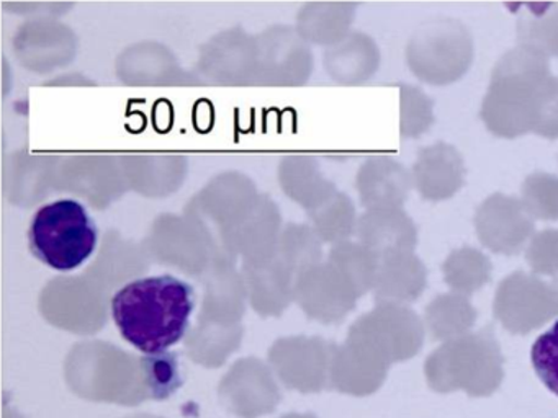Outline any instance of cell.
I'll return each mask as SVG.
<instances>
[{
    "instance_id": "6da1fadb",
    "label": "cell",
    "mask_w": 558,
    "mask_h": 418,
    "mask_svg": "<svg viewBox=\"0 0 558 418\" xmlns=\"http://www.w3.org/2000/svg\"><path fill=\"white\" fill-rule=\"evenodd\" d=\"M194 309V287L171 274L132 281L112 299L117 329L146 355L165 353L181 342Z\"/></svg>"
},
{
    "instance_id": "7a4b0ae2",
    "label": "cell",
    "mask_w": 558,
    "mask_h": 418,
    "mask_svg": "<svg viewBox=\"0 0 558 418\" xmlns=\"http://www.w3.org/2000/svg\"><path fill=\"white\" fill-rule=\"evenodd\" d=\"M550 74L547 56L518 45L499 58L482 103L489 133L505 139L534 133L538 101Z\"/></svg>"
},
{
    "instance_id": "3957f363",
    "label": "cell",
    "mask_w": 558,
    "mask_h": 418,
    "mask_svg": "<svg viewBox=\"0 0 558 418\" xmlns=\"http://www.w3.org/2000/svg\"><path fill=\"white\" fill-rule=\"evenodd\" d=\"M502 353L488 330L444 342L424 365L427 384L436 392L463 391L472 397L492 395L505 378Z\"/></svg>"
},
{
    "instance_id": "277c9868",
    "label": "cell",
    "mask_w": 558,
    "mask_h": 418,
    "mask_svg": "<svg viewBox=\"0 0 558 418\" xmlns=\"http://www.w3.org/2000/svg\"><path fill=\"white\" fill-rule=\"evenodd\" d=\"M99 229L76 199H58L38 209L28 229V244L41 263L58 271L80 268L93 257Z\"/></svg>"
},
{
    "instance_id": "5b68a950",
    "label": "cell",
    "mask_w": 558,
    "mask_h": 418,
    "mask_svg": "<svg viewBox=\"0 0 558 418\" xmlns=\"http://www.w3.org/2000/svg\"><path fill=\"white\" fill-rule=\"evenodd\" d=\"M473 51L472 35L460 20L436 16L414 29L407 46V61L420 81L449 85L466 74Z\"/></svg>"
},
{
    "instance_id": "8992f818",
    "label": "cell",
    "mask_w": 558,
    "mask_h": 418,
    "mask_svg": "<svg viewBox=\"0 0 558 418\" xmlns=\"http://www.w3.org/2000/svg\"><path fill=\"white\" fill-rule=\"evenodd\" d=\"M68 382L86 401L126 407L153 401L143 358L81 353L68 366Z\"/></svg>"
},
{
    "instance_id": "52a82bcc",
    "label": "cell",
    "mask_w": 558,
    "mask_h": 418,
    "mask_svg": "<svg viewBox=\"0 0 558 418\" xmlns=\"http://www.w3.org/2000/svg\"><path fill=\"white\" fill-rule=\"evenodd\" d=\"M493 310L508 332H534L558 317V283L514 271L499 283Z\"/></svg>"
},
{
    "instance_id": "ba28073f",
    "label": "cell",
    "mask_w": 558,
    "mask_h": 418,
    "mask_svg": "<svg viewBox=\"0 0 558 418\" xmlns=\"http://www.w3.org/2000/svg\"><path fill=\"white\" fill-rule=\"evenodd\" d=\"M352 339L361 340L391 365L407 361L420 353L424 323L410 307L384 304L359 322Z\"/></svg>"
},
{
    "instance_id": "9c48e42d",
    "label": "cell",
    "mask_w": 558,
    "mask_h": 418,
    "mask_svg": "<svg viewBox=\"0 0 558 418\" xmlns=\"http://www.w3.org/2000/svg\"><path fill=\"white\" fill-rule=\"evenodd\" d=\"M475 231L482 244L495 254L515 255L534 237V218L521 199L493 193L475 212Z\"/></svg>"
},
{
    "instance_id": "30bf717a",
    "label": "cell",
    "mask_w": 558,
    "mask_h": 418,
    "mask_svg": "<svg viewBox=\"0 0 558 418\" xmlns=\"http://www.w3.org/2000/svg\"><path fill=\"white\" fill-rule=\"evenodd\" d=\"M221 405L240 418H259L282 401L272 376L257 362H241L221 381Z\"/></svg>"
},
{
    "instance_id": "8fae6325",
    "label": "cell",
    "mask_w": 558,
    "mask_h": 418,
    "mask_svg": "<svg viewBox=\"0 0 558 418\" xmlns=\"http://www.w3.org/2000/svg\"><path fill=\"white\" fill-rule=\"evenodd\" d=\"M413 185L427 201L452 198L465 182L462 153L447 143L424 147L413 165Z\"/></svg>"
},
{
    "instance_id": "7c38bea8",
    "label": "cell",
    "mask_w": 558,
    "mask_h": 418,
    "mask_svg": "<svg viewBox=\"0 0 558 418\" xmlns=\"http://www.w3.org/2000/svg\"><path fill=\"white\" fill-rule=\"evenodd\" d=\"M388 362L361 340L352 339L332 369V388L344 394L364 397L380 389L387 378Z\"/></svg>"
},
{
    "instance_id": "4fadbf2b",
    "label": "cell",
    "mask_w": 558,
    "mask_h": 418,
    "mask_svg": "<svg viewBox=\"0 0 558 418\" xmlns=\"http://www.w3.org/2000/svg\"><path fill=\"white\" fill-rule=\"evenodd\" d=\"M427 270L420 257L408 254L391 255L385 263L378 283V296L387 304L413 303L426 290Z\"/></svg>"
},
{
    "instance_id": "5bb4252c",
    "label": "cell",
    "mask_w": 558,
    "mask_h": 418,
    "mask_svg": "<svg viewBox=\"0 0 558 418\" xmlns=\"http://www.w3.org/2000/svg\"><path fill=\"white\" fill-rule=\"evenodd\" d=\"M424 320L434 340L449 342L470 333L475 325L476 310L463 294H439L426 307Z\"/></svg>"
},
{
    "instance_id": "9a60e30c",
    "label": "cell",
    "mask_w": 558,
    "mask_h": 418,
    "mask_svg": "<svg viewBox=\"0 0 558 418\" xmlns=\"http://www.w3.org/2000/svg\"><path fill=\"white\" fill-rule=\"evenodd\" d=\"M413 176L400 163L380 159L365 170V196L384 209H398L410 195Z\"/></svg>"
},
{
    "instance_id": "2e32d148",
    "label": "cell",
    "mask_w": 558,
    "mask_h": 418,
    "mask_svg": "<svg viewBox=\"0 0 558 418\" xmlns=\"http://www.w3.org/2000/svg\"><path fill=\"white\" fill-rule=\"evenodd\" d=\"M519 45L558 58V3L525 5L515 23Z\"/></svg>"
},
{
    "instance_id": "e0dca14e",
    "label": "cell",
    "mask_w": 558,
    "mask_h": 418,
    "mask_svg": "<svg viewBox=\"0 0 558 418\" xmlns=\"http://www.w3.org/2000/svg\"><path fill=\"white\" fill-rule=\"evenodd\" d=\"M444 280L453 293L469 294L482 290L492 278V261L475 247L450 251L442 265Z\"/></svg>"
},
{
    "instance_id": "ac0fdd59",
    "label": "cell",
    "mask_w": 558,
    "mask_h": 418,
    "mask_svg": "<svg viewBox=\"0 0 558 418\" xmlns=\"http://www.w3.org/2000/svg\"><path fill=\"white\" fill-rule=\"evenodd\" d=\"M367 235L378 250L388 257L413 251L417 244V231L413 219L401 209H381L368 221Z\"/></svg>"
},
{
    "instance_id": "d6986e66",
    "label": "cell",
    "mask_w": 558,
    "mask_h": 418,
    "mask_svg": "<svg viewBox=\"0 0 558 418\" xmlns=\"http://www.w3.org/2000/svg\"><path fill=\"white\" fill-rule=\"evenodd\" d=\"M299 349V348H293ZM280 378L295 391L319 392L328 384L325 355L319 348H310L308 355L299 352H280L276 356Z\"/></svg>"
},
{
    "instance_id": "ffe728a7",
    "label": "cell",
    "mask_w": 558,
    "mask_h": 418,
    "mask_svg": "<svg viewBox=\"0 0 558 418\" xmlns=\"http://www.w3.org/2000/svg\"><path fill=\"white\" fill-rule=\"evenodd\" d=\"M521 201L525 211L541 221L558 219V176L535 172L522 183Z\"/></svg>"
},
{
    "instance_id": "44dd1931",
    "label": "cell",
    "mask_w": 558,
    "mask_h": 418,
    "mask_svg": "<svg viewBox=\"0 0 558 418\" xmlns=\"http://www.w3.org/2000/svg\"><path fill=\"white\" fill-rule=\"evenodd\" d=\"M153 401H166L184 384L175 353H156L143 358Z\"/></svg>"
},
{
    "instance_id": "7402d4cb",
    "label": "cell",
    "mask_w": 558,
    "mask_h": 418,
    "mask_svg": "<svg viewBox=\"0 0 558 418\" xmlns=\"http://www.w3.org/2000/svg\"><path fill=\"white\" fill-rule=\"evenodd\" d=\"M433 123V100L414 85H401V136L420 137Z\"/></svg>"
},
{
    "instance_id": "603a6c76",
    "label": "cell",
    "mask_w": 558,
    "mask_h": 418,
    "mask_svg": "<svg viewBox=\"0 0 558 418\" xmlns=\"http://www.w3.org/2000/svg\"><path fill=\"white\" fill-rule=\"evenodd\" d=\"M531 361L541 381L558 395V320L535 340Z\"/></svg>"
},
{
    "instance_id": "cb8c5ba5",
    "label": "cell",
    "mask_w": 558,
    "mask_h": 418,
    "mask_svg": "<svg viewBox=\"0 0 558 418\" xmlns=\"http://www.w3.org/2000/svg\"><path fill=\"white\" fill-rule=\"evenodd\" d=\"M525 260L535 274H558V229H544L531 238Z\"/></svg>"
},
{
    "instance_id": "d4e9b609",
    "label": "cell",
    "mask_w": 558,
    "mask_h": 418,
    "mask_svg": "<svg viewBox=\"0 0 558 418\" xmlns=\"http://www.w3.org/2000/svg\"><path fill=\"white\" fill-rule=\"evenodd\" d=\"M534 133L545 139H557L558 137V77H554V75L548 78L544 90H542Z\"/></svg>"
},
{
    "instance_id": "484cf974",
    "label": "cell",
    "mask_w": 558,
    "mask_h": 418,
    "mask_svg": "<svg viewBox=\"0 0 558 418\" xmlns=\"http://www.w3.org/2000/svg\"><path fill=\"white\" fill-rule=\"evenodd\" d=\"M280 418H318V417H316V415H313V414H287Z\"/></svg>"
},
{
    "instance_id": "4316f807",
    "label": "cell",
    "mask_w": 558,
    "mask_h": 418,
    "mask_svg": "<svg viewBox=\"0 0 558 418\" xmlns=\"http://www.w3.org/2000/svg\"><path fill=\"white\" fill-rule=\"evenodd\" d=\"M126 418H161V417H156V415H149V414H140V415H133V417H126Z\"/></svg>"
}]
</instances>
